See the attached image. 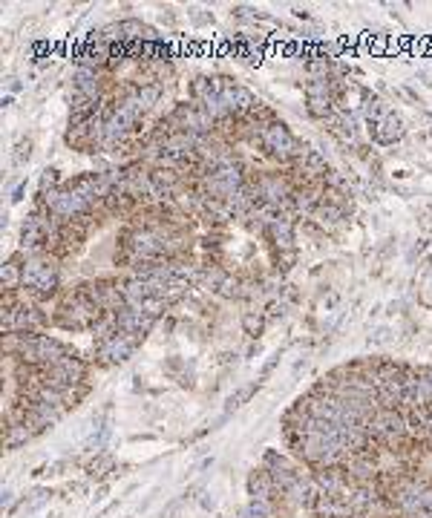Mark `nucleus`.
<instances>
[{"mask_svg": "<svg viewBox=\"0 0 432 518\" xmlns=\"http://www.w3.org/2000/svg\"><path fill=\"white\" fill-rule=\"evenodd\" d=\"M257 144L263 147V153L268 159H274V162H280V165H297V159L306 153V147L297 142V136L288 130L286 124L277 118L274 124H268L260 130V139Z\"/></svg>", "mask_w": 432, "mask_h": 518, "instance_id": "f257e3e1", "label": "nucleus"}, {"mask_svg": "<svg viewBox=\"0 0 432 518\" xmlns=\"http://www.w3.org/2000/svg\"><path fill=\"white\" fill-rule=\"evenodd\" d=\"M142 340L144 334H124V331H116V334H110V337H104V340H96L98 363L113 366V363L127 360L130 354L142 346Z\"/></svg>", "mask_w": 432, "mask_h": 518, "instance_id": "f03ea898", "label": "nucleus"}]
</instances>
